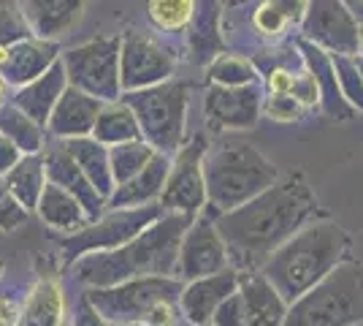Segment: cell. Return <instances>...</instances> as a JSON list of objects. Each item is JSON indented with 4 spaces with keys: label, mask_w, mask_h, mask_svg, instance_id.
Segmentation results:
<instances>
[{
    "label": "cell",
    "mask_w": 363,
    "mask_h": 326,
    "mask_svg": "<svg viewBox=\"0 0 363 326\" xmlns=\"http://www.w3.org/2000/svg\"><path fill=\"white\" fill-rule=\"evenodd\" d=\"M3 180H6V185L11 188L16 202L30 212V210L38 207V199H41L46 183H49L46 180V158L41 153L38 156H22V161Z\"/></svg>",
    "instance_id": "27"
},
{
    "label": "cell",
    "mask_w": 363,
    "mask_h": 326,
    "mask_svg": "<svg viewBox=\"0 0 363 326\" xmlns=\"http://www.w3.org/2000/svg\"><path fill=\"white\" fill-rule=\"evenodd\" d=\"M355 326H363V324H355Z\"/></svg>",
    "instance_id": "46"
},
{
    "label": "cell",
    "mask_w": 363,
    "mask_h": 326,
    "mask_svg": "<svg viewBox=\"0 0 363 326\" xmlns=\"http://www.w3.org/2000/svg\"><path fill=\"white\" fill-rule=\"evenodd\" d=\"M301 109H303V104L296 101L293 95H272V98L266 101V114H269L272 120H279V123L296 120V117L301 114Z\"/></svg>",
    "instance_id": "36"
},
{
    "label": "cell",
    "mask_w": 363,
    "mask_h": 326,
    "mask_svg": "<svg viewBox=\"0 0 363 326\" xmlns=\"http://www.w3.org/2000/svg\"><path fill=\"white\" fill-rule=\"evenodd\" d=\"M179 326H193V324H187V321H182V324Z\"/></svg>",
    "instance_id": "44"
},
{
    "label": "cell",
    "mask_w": 363,
    "mask_h": 326,
    "mask_svg": "<svg viewBox=\"0 0 363 326\" xmlns=\"http://www.w3.org/2000/svg\"><path fill=\"white\" fill-rule=\"evenodd\" d=\"M196 217L190 212H166L128 245L82 256L71 266L74 278L87 288H111L138 278H177L182 239Z\"/></svg>",
    "instance_id": "2"
},
{
    "label": "cell",
    "mask_w": 363,
    "mask_h": 326,
    "mask_svg": "<svg viewBox=\"0 0 363 326\" xmlns=\"http://www.w3.org/2000/svg\"><path fill=\"white\" fill-rule=\"evenodd\" d=\"M44 158H46V180L55 183V185H60L62 190H68L76 202L82 204V210L87 212L90 223H95L98 217L106 215V199L87 180V174L79 169V163L62 147V141L55 150H49Z\"/></svg>",
    "instance_id": "17"
},
{
    "label": "cell",
    "mask_w": 363,
    "mask_h": 326,
    "mask_svg": "<svg viewBox=\"0 0 363 326\" xmlns=\"http://www.w3.org/2000/svg\"><path fill=\"white\" fill-rule=\"evenodd\" d=\"M16 326H65V296L57 278L44 275L19 308Z\"/></svg>",
    "instance_id": "23"
},
{
    "label": "cell",
    "mask_w": 363,
    "mask_h": 326,
    "mask_svg": "<svg viewBox=\"0 0 363 326\" xmlns=\"http://www.w3.org/2000/svg\"><path fill=\"white\" fill-rule=\"evenodd\" d=\"M92 139H98L106 147H114V144H125V141H144V136H141V125H138L133 109L125 101H114V104H104V112L92 131Z\"/></svg>",
    "instance_id": "28"
},
{
    "label": "cell",
    "mask_w": 363,
    "mask_h": 326,
    "mask_svg": "<svg viewBox=\"0 0 363 326\" xmlns=\"http://www.w3.org/2000/svg\"><path fill=\"white\" fill-rule=\"evenodd\" d=\"M179 278H138L111 288H87L82 296L104 321L117 326H179Z\"/></svg>",
    "instance_id": "4"
},
{
    "label": "cell",
    "mask_w": 363,
    "mask_h": 326,
    "mask_svg": "<svg viewBox=\"0 0 363 326\" xmlns=\"http://www.w3.org/2000/svg\"><path fill=\"white\" fill-rule=\"evenodd\" d=\"M203 112L209 117V125L217 131L252 128L257 123V112H260V90H257V85H244V87L214 85L206 90Z\"/></svg>",
    "instance_id": "15"
},
{
    "label": "cell",
    "mask_w": 363,
    "mask_h": 326,
    "mask_svg": "<svg viewBox=\"0 0 363 326\" xmlns=\"http://www.w3.org/2000/svg\"><path fill=\"white\" fill-rule=\"evenodd\" d=\"M155 147L147 141H125V144H114L108 147V161H111V174H114V185L120 188L130 183L136 174L147 169L152 158H155Z\"/></svg>",
    "instance_id": "30"
},
{
    "label": "cell",
    "mask_w": 363,
    "mask_h": 326,
    "mask_svg": "<svg viewBox=\"0 0 363 326\" xmlns=\"http://www.w3.org/2000/svg\"><path fill=\"white\" fill-rule=\"evenodd\" d=\"M104 112V101L92 98L74 85L65 87L62 98L49 117V131L60 139H82L95 131V123Z\"/></svg>",
    "instance_id": "18"
},
{
    "label": "cell",
    "mask_w": 363,
    "mask_h": 326,
    "mask_svg": "<svg viewBox=\"0 0 363 326\" xmlns=\"http://www.w3.org/2000/svg\"><path fill=\"white\" fill-rule=\"evenodd\" d=\"M74 326H117V324H108V321H104L98 313L92 310L90 305L82 299V305H79V318L74 321Z\"/></svg>",
    "instance_id": "40"
},
{
    "label": "cell",
    "mask_w": 363,
    "mask_h": 326,
    "mask_svg": "<svg viewBox=\"0 0 363 326\" xmlns=\"http://www.w3.org/2000/svg\"><path fill=\"white\" fill-rule=\"evenodd\" d=\"M318 215V199L301 174L277 180L244 207L217 215V232L223 237L230 264L239 272H260L288 239Z\"/></svg>",
    "instance_id": "1"
},
{
    "label": "cell",
    "mask_w": 363,
    "mask_h": 326,
    "mask_svg": "<svg viewBox=\"0 0 363 326\" xmlns=\"http://www.w3.org/2000/svg\"><path fill=\"white\" fill-rule=\"evenodd\" d=\"M28 220V210L16 202L11 188L0 177V232H14Z\"/></svg>",
    "instance_id": "34"
},
{
    "label": "cell",
    "mask_w": 363,
    "mask_h": 326,
    "mask_svg": "<svg viewBox=\"0 0 363 326\" xmlns=\"http://www.w3.org/2000/svg\"><path fill=\"white\" fill-rule=\"evenodd\" d=\"M0 134L14 141L22 156H38L44 147V125L35 123L30 114H25L14 104L0 107Z\"/></svg>",
    "instance_id": "29"
},
{
    "label": "cell",
    "mask_w": 363,
    "mask_h": 326,
    "mask_svg": "<svg viewBox=\"0 0 363 326\" xmlns=\"http://www.w3.org/2000/svg\"><path fill=\"white\" fill-rule=\"evenodd\" d=\"M303 36L315 41V47H325L347 58H355L361 44L358 19L342 0H309L303 14Z\"/></svg>",
    "instance_id": "13"
},
{
    "label": "cell",
    "mask_w": 363,
    "mask_h": 326,
    "mask_svg": "<svg viewBox=\"0 0 363 326\" xmlns=\"http://www.w3.org/2000/svg\"><path fill=\"white\" fill-rule=\"evenodd\" d=\"M342 3L347 6V11L355 16L358 22H363V0H342Z\"/></svg>",
    "instance_id": "41"
},
{
    "label": "cell",
    "mask_w": 363,
    "mask_h": 326,
    "mask_svg": "<svg viewBox=\"0 0 363 326\" xmlns=\"http://www.w3.org/2000/svg\"><path fill=\"white\" fill-rule=\"evenodd\" d=\"M33 36V28L16 0H0V49Z\"/></svg>",
    "instance_id": "32"
},
{
    "label": "cell",
    "mask_w": 363,
    "mask_h": 326,
    "mask_svg": "<svg viewBox=\"0 0 363 326\" xmlns=\"http://www.w3.org/2000/svg\"><path fill=\"white\" fill-rule=\"evenodd\" d=\"M247 326H285L290 305L260 272H239Z\"/></svg>",
    "instance_id": "19"
},
{
    "label": "cell",
    "mask_w": 363,
    "mask_h": 326,
    "mask_svg": "<svg viewBox=\"0 0 363 326\" xmlns=\"http://www.w3.org/2000/svg\"><path fill=\"white\" fill-rule=\"evenodd\" d=\"M209 141L203 136H196L193 141H184L179 153L171 161L166 190L160 196V207L166 212H190L201 215L206 199V174H203V161H206Z\"/></svg>",
    "instance_id": "10"
},
{
    "label": "cell",
    "mask_w": 363,
    "mask_h": 326,
    "mask_svg": "<svg viewBox=\"0 0 363 326\" xmlns=\"http://www.w3.org/2000/svg\"><path fill=\"white\" fill-rule=\"evenodd\" d=\"M358 68H361V74H363V58H358Z\"/></svg>",
    "instance_id": "43"
},
{
    "label": "cell",
    "mask_w": 363,
    "mask_h": 326,
    "mask_svg": "<svg viewBox=\"0 0 363 326\" xmlns=\"http://www.w3.org/2000/svg\"><path fill=\"white\" fill-rule=\"evenodd\" d=\"M120 38H92L87 44L65 52L62 65H65L68 82L98 101H106V104L120 101Z\"/></svg>",
    "instance_id": "9"
},
{
    "label": "cell",
    "mask_w": 363,
    "mask_h": 326,
    "mask_svg": "<svg viewBox=\"0 0 363 326\" xmlns=\"http://www.w3.org/2000/svg\"><path fill=\"white\" fill-rule=\"evenodd\" d=\"M3 93H6V82L0 79V107H3Z\"/></svg>",
    "instance_id": "42"
},
{
    "label": "cell",
    "mask_w": 363,
    "mask_h": 326,
    "mask_svg": "<svg viewBox=\"0 0 363 326\" xmlns=\"http://www.w3.org/2000/svg\"><path fill=\"white\" fill-rule=\"evenodd\" d=\"M209 77L223 87H244V85H255V68L250 65V60H242L236 55H223L209 68Z\"/></svg>",
    "instance_id": "33"
},
{
    "label": "cell",
    "mask_w": 363,
    "mask_h": 326,
    "mask_svg": "<svg viewBox=\"0 0 363 326\" xmlns=\"http://www.w3.org/2000/svg\"><path fill=\"white\" fill-rule=\"evenodd\" d=\"M236 291H239V269H233V266L220 275L184 283V291L179 296L182 318L193 326H212L214 313Z\"/></svg>",
    "instance_id": "14"
},
{
    "label": "cell",
    "mask_w": 363,
    "mask_h": 326,
    "mask_svg": "<svg viewBox=\"0 0 363 326\" xmlns=\"http://www.w3.org/2000/svg\"><path fill=\"white\" fill-rule=\"evenodd\" d=\"M272 9H277L282 16H288V22H298L306 14L309 0H266Z\"/></svg>",
    "instance_id": "39"
},
{
    "label": "cell",
    "mask_w": 363,
    "mask_h": 326,
    "mask_svg": "<svg viewBox=\"0 0 363 326\" xmlns=\"http://www.w3.org/2000/svg\"><path fill=\"white\" fill-rule=\"evenodd\" d=\"M168 171H171V158L163 153H155V158L147 163V169L141 174H136L125 185L114 188L106 210H133V207L160 204V196H163L168 183Z\"/></svg>",
    "instance_id": "20"
},
{
    "label": "cell",
    "mask_w": 363,
    "mask_h": 326,
    "mask_svg": "<svg viewBox=\"0 0 363 326\" xmlns=\"http://www.w3.org/2000/svg\"><path fill=\"white\" fill-rule=\"evenodd\" d=\"M363 324V261H345L309 294L293 302L285 326Z\"/></svg>",
    "instance_id": "6"
},
{
    "label": "cell",
    "mask_w": 363,
    "mask_h": 326,
    "mask_svg": "<svg viewBox=\"0 0 363 326\" xmlns=\"http://www.w3.org/2000/svg\"><path fill=\"white\" fill-rule=\"evenodd\" d=\"M57 60L60 58H57L55 41H44V38L30 36L25 41H16L11 47L0 49V79L6 85L25 87L38 77H44Z\"/></svg>",
    "instance_id": "16"
},
{
    "label": "cell",
    "mask_w": 363,
    "mask_h": 326,
    "mask_svg": "<svg viewBox=\"0 0 363 326\" xmlns=\"http://www.w3.org/2000/svg\"><path fill=\"white\" fill-rule=\"evenodd\" d=\"M361 49H363V33H361Z\"/></svg>",
    "instance_id": "45"
},
{
    "label": "cell",
    "mask_w": 363,
    "mask_h": 326,
    "mask_svg": "<svg viewBox=\"0 0 363 326\" xmlns=\"http://www.w3.org/2000/svg\"><path fill=\"white\" fill-rule=\"evenodd\" d=\"M171 71H174V58L155 38L136 31H130L122 38L120 79L125 93L163 85L171 77Z\"/></svg>",
    "instance_id": "12"
},
{
    "label": "cell",
    "mask_w": 363,
    "mask_h": 326,
    "mask_svg": "<svg viewBox=\"0 0 363 326\" xmlns=\"http://www.w3.org/2000/svg\"><path fill=\"white\" fill-rule=\"evenodd\" d=\"M252 22H255V28L263 36H279V33L288 28V16H282L277 9H272L269 3H263L260 9L255 11V16H252Z\"/></svg>",
    "instance_id": "37"
},
{
    "label": "cell",
    "mask_w": 363,
    "mask_h": 326,
    "mask_svg": "<svg viewBox=\"0 0 363 326\" xmlns=\"http://www.w3.org/2000/svg\"><path fill=\"white\" fill-rule=\"evenodd\" d=\"M87 0H25V16L33 33L44 41H55L82 22Z\"/></svg>",
    "instance_id": "21"
},
{
    "label": "cell",
    "mask_w": 363,
    "mask_h": 326,
    "mask_svg": "<svg viewBox=\"0 0 363 326\" xmlns=\"http://www.w3.org/2000/svg\"><path fill=\"white\" fill-rule=\"evenodd\" d=\"M212 326H247V313H244V299L236 291L233 296H228L220 305V310L214 313Z\"/></svg>",
    "instance_id": "35"
},
{
    "label": "cell",
    "mask_w": 363,
    "mask_h": 326,
    "mask_svg": "<svg viewBox=\"0 0 363 326\" xmlns=\"http://www.w3.org/2000/svg\"><path fill=\"white\" fill-rule=\"evenodd\" d=\"M19 161H22V150H19L9 136H3V134H0V174L6 177V174L14 169Z\"/></svg>",
    "instance_id": "38"
},
{
    "label": "cell",
    "mask_w": 363,
    "mask_h": 326,
    "mask_svg": "<svg viewBox=\"0 0 363 326\" xmlns=\"http://www.w3.org/2000/svg\"><path fill=\"white\" fill-rule=\"evenodd\" d=\"M62 147L71 153L79 169L87 174L92 185L98 188V193L106 199H111L114 193V174H111V161H108V147L101 144L98 139H90V136H82V139H62Z\"/></svg>",
    "instance_id": "24"
},
{
    "label": "cell",
    "mask_w": 363,
    "mask_h": 326,
    "mask_svg": "<svg viewBox=\"0 0 363 326\" xmlns=\"http://www.w3.org/2000/svg\"><path fill=\"white\" fill-rule=\"evenodd\" d=\"M206 199L214 215H225L252 202L279 180V171L247 141H220L203 161Z\"/></svg>",
    "instance_id": "5"
},
{
    "label": "cell",
    "mask_w": 363,
    "mask_h": 326,
    "mask_svg": "<svg viewBox=\"0 0 363 326\" xmlns=\"http://www.w3.org/2000/svg\"><path fill=\"white\" fill-rule=\"evenodd\" d=\"M361 261H363V259H361Z\"/></svg>",
    "instance_id": "48"
},
{
    "label": "cell",
    "mask_w": 363,
    "mask_h": 326,
    "mask_svg": "<svg viewBox=\"0 0 363 326\" xmlns=\"http://www.w3.org/2000/svg\"><path fill=\"white\" fill-rule=\"evenodd\" d=\"M147 14L157 31H182L196 16V0H147Z\"/></svg>",
    "instance_id": "31"
},
{
    "label": "cell",
    "mask_w": 363,
    "mask_h": 326,
    "mask_svg": "<svg viewBox=\"0 0 363 326\" xmlns=\"http://www.w3.org/2000/svg\"><path fill=\"white\" fill-rule=\"evenodd\" d=\"M0 326H3V324H0Z\"/></svg>",
    "instance_id": "47"
},
{
    "label": "cell",
    "mask_w": 363,
    "mask_h": 326,
    "mask_svg": "<svg viewBox=\"0 0 363 326\" xmlns=\"http://www.w3.org/2000/svg\"><path fill=\"white\" fill-rule=\"evenodd\" d=\"M230 266L233 264H230L225 242L217 232V215L206 207L193 220V226L187 229L184 239H182L177 278L182 283H193V280L209 278V275H220Z\"/></svg>",
    "instance_id": "11"
},
{
    "label": "cell",
    "mask_w": 363,
    "mask_h": 326,
    "mask_svg": "<svg viewBox=\"0 0 363 326\" xmlns=\"http://www.w3.org/2000/svg\"><path fill=\"white\" fill-rule=\"evenodd\" d=\"M122 101L133 109L141 136L157 153L171 156L184 147V112H187V87L179 82H163L147 90L125 93Z\"/></svg>",
    "instance_id": "7"
},
{
    "label": "cell",
    "mask_w": 363,
    "mask_h": 326,
    "mask_svg": "<svg viewBox=\"0 0 363 326\" xmlns=\"http://www.w3.org/2000/svg\"><path fill=\"white\" fill-rule=\"evenodd\" d=\"M163 215H166V210L160 204L133 207V210H111L104 217H98L95 223L84 226L82 232L60 239L65 266H74L87 253L117 250L122 245H128L130 239H136L141 232H147L152 223L160 220Z\"/></svg>",
    "instance_id": "8"
},
{
    "label": "cell",
    "mask_w": 363,
    "mask_h": 326,
    "mask_svg": "<svg viewBox=\"0 0 363 326\" xmlns=\"http://www.w3.org/2000/svg\"><path fill=\"white\" fill-rule=\"evenodd\" d=\"M65 87H68V74H65V65H62V58H60V60L46 71L44 77H38L30 85L19 87V93L14 95L11 104L16 109H22L25 114H30L35 123L49 125V117H52L57 101L65 93Z\"/></svg>",
    "instance_id": "22"
},
{
    "label": "cell",
    "mask_w": 363,
    "mask_h": 326,
    "mask_svg": "<svg viewBox=\"0 0 363 326\" xmlns=\"http://www.w3.org/2000/svg\"><path fill=\"white\" fill-rule=\"evenodd\" d=\"M35 212H38V217L44 220L46 226H52L57 232H65L68 237L82 232L84 226H90V217L82 210V204L76 202L68 190H62L55 183H46Z\"/></svg>",
    "instance_id": "25"
},
{
    "label": "cell",
    "mask_w": 363,
    "mask_h": 326,
    "mask_svg": "<svg viewBox=\"0 0 363 326\" xmlns=\"http://www.w3.org/2000/svg\"><path fill=\"white\" fill-rule=\"evenodd\" d=\"M303 49V60L309 65V74L318 82V90L323 93V104H325V112L331 117H347L350 109L342 98V85H339V77H336V65L333 60L323 52L320 47L309 44V41H301Z\"/></svg>",
    "instance_id": "26"
},
{
    "label": "cell",
    "mask_w": 363,
    "mask_h": 326,
    "mask_svg": "<svg viewBox=\"0 0 363 326\" xmlns=\"http://www.w3.org/2000/svg\"><path fill=\"white\" fill-rule=\"evenodd\" d=\"M350 248L352 239L339 223L312 220L274 253L263 264L260 275L282 294L288 305H293L328 278L336 266L345 264Z\"/></svg>",
    "instance_id": "3"
}]
</instances>
